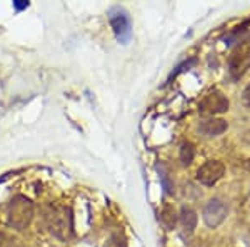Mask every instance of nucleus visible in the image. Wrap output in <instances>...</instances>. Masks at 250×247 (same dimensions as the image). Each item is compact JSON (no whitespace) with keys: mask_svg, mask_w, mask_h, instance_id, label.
Returning a JSON list of instances; mask_svg holds the SVG:
<instances>
[{"mask_svg":"<svg viewBox=\"0 0 250 247\" xmlns=\"http://www.w3.org/2000/svg\"><path fill=\"white\" fill-rule=\"evenodd\" d=\"M45 224L48 230L60 241H67L74 234V216L72 209L65 205H52L45 212Z\"/></svg>","mask_w":250,"mask_h":247,"instance_id":"obj_1","label":"nucleus"},{"mask_svg":"<svg viewBox=\"0 0 250 247\" xmlns=\"http://www.w3.org/2000/svg\"><path fill=\"white\" fill-rule=\"evenodd\" d=\"M7 216V224L10 227L17 229V230H23L27 229V225L32 222L34 219V204L29 197L25 196H15L12 197L9 205H7L5 210Z\"/></svg>","mask_w":250,"mask_h":247,"instance_id":"obj_2","label":"nucleus"},{"mask_svg":"<svg viewBox=\"0 0 250 247\" xmlns=\"http://www.w3.org/2000/svg\"><path fill=\"white\" fill-rule=\"evenodd\" d=\"M108 20H110L112 30L119 42L127 44L132 37V20L128 12L122 7H114L108 12Z\"/></svg>","mask_w":250,"mask_h":247,"instance_id":"obj_3","label":"nucleus"},{"mask_svg":"<svg viewBox=\"0 0 250 247\" xmlns=\"http://www.w3.org/2000/svg\"><path fill=\"white\" fill-rule=\"evenodd\" d=\"M250 68V42H242L237 45L229 59V74L233 80H240Z\"/></svg>","mask_w":250,"mask_h":247,"instance_id":"obj_4","label":"nucleus"},{"mask_svg":"<svg viewBox=\"0 0 250 247\" xmlns=\"http://www.w3.org/2000/svg\"><path fill=\"white\" fill-rule=\"evenodd\" d=\"M229 99L222 92H210L200 100L199 104V114L207 119H212L215 115H220L229 111Z\"/></svg>","mask_w":250,"mask_h":247,"instance_id":"obj_5","label":"nucleus"},{"mask_svg":"<svg viewBox=\"0 0 250 247\" xmlns=\"http://www.w3.org/2000/svg\"><path fill=\"white\" fill-rule=\"evenodd\" d=\"M225 217H227V205L220 199H210L204 207L202 219L207 227L210 229L219 227L222 222L225 221Z\"/></svg>","mask_w":250,"mask_h":247,"instance_id":"obj_6","label":"nucleus"},{"mask_svg":"<svg viewBox=\"0 0 250 247\" xmlns=\"http://www.w3.org/2000/svg\"><path fill=\"white\" fill-rule=\"evenodd\" d=\"M225 172V167L224 164L219 160H208L205 162L204 165H200L199 171H197V180L200 182L202 185H207V187H210V185L217 184L222 176H224Z\"/></svg>","mask_w":250,"mask_h":247,"instance_id":"obj_7","label":"nucleus"},{"mask_svg":"<svg viewBox=\"0 0 250 247\" xmlns=\"http://www.w3.org/2000/svg\"><path fill=\"white\" fill-rule=\"evenodd\" d=\"M227 122L224 119H217V117H212V119H205L204 122H200L199 131L204 137H219L220 134H224L227 131Z\"/></svg>","mask_w":250,"mask_h":247,"instance_id":"obj_8","label":"nucleus"},{"mask_svg":"<svg viewBox=\"0 0 250 247\" xmlns=\"http://www.w3.org/2000/svg\"><path fill=\"white\" fill-rule=\"evenodd\" d=\"M179 222L185 236H192L197 227V212L190 207H182L179 212Z\"/></svg>","mask_w":250,"mask_h":247,"instance_id":"obj_9","label":"nucleus"},{"mask_svg":"<svg viewBox=\"0 0 250 247\" xmlns=\"http://www.w3.org/2000/svg\"><path fill=\"white\" fill-rule=\"evenodd\" d=\"M160 222L164 224L165 229L172 230L179 222V212L172 205H164L162 210H160Z\"/></svg>","mask_w":250,"mask_h":247,"instance_id":"obj_10","label":"nucleus"},{"mask_svg":"<svg viewBox=\"0 0 250 247\" xmlns=\"http://www.w3.org/2000/svg\"><path fill=\"white\" fill-rule=\"evenodd\" d=\"M179 159L182 165H190L195 159V149L190 142H184L179 149Z\"/></svg>","mask_w":250,"mask_h":247,"instance_id":"obj_11","label":"nucleus"},{"mask_svg":"<svg viewBox=\"0 0 250 247\" xmlns=\"http://www.w3.org/2000/svg\"><path fill=\"white\" fill-rule=\"evenodd\" d=\"M0 247H20V246L17 239H14L10 234L0 232Z\"/></svg>","mask_w":250,"mask_h":247,"instance_id":"obj_12","label":"nucleus"},{"mask_svg":"<svg viewBox=\"0 0 250 247\" xmlns=\"http://www.w3.org/2000/svg\"><path fill=\"white\" fill-rule=\"evenodd\" d=\"M30 3L29 2H25V0H15L14 2V9H15V12H22L23 9H27Z\"/></svg>","mask_w":250,"mask_h":247,"instance_id":"obj_13","label":"nucleus"},{"mask_svg":"<svg viewBox=\"0 0 250 247\" xmlns=\"http://www.w3.org/2000/svg\"><path fill=\"white\" fill-rule=\"evenodd\" d=\"M244 102L250 109V84H249L247 87H245V90H244Z\"/></svg>","mask_w":250,"mask_h":247,"instance_id":"obj_14","label":"nucleus"}]
</instances>
